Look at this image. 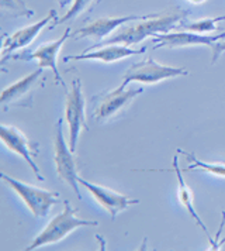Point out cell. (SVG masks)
Here are the masks:
<instances>
[{
  "label": "cell",
  "mask_w": 225,
  "mask_h": 251,
  "mask_svg": "<svg viewBox=\"0 0 225 251\" xmlns=\"http://www.w3.org/2000/svg\"><path fill=\"white\" fill-rule=\"evenodd\" d=\"M189 75V71L186 68H179V67H169L159 64L152 57L144 58L139 62L133 64L127 72L124 74L123 82L117 89H125L130 83L133 82H139L144 85H154L158 82H162L165 79H172L178 76H186Z\"/></svg>",
  "instance_id": "cell-3"
},
{
  "label": "cell",
  "mask_w": 225,
  "mask_h": 251,
  "mask_svg": "<svg viewBox=\"0 0 225 251\" xmlns=\"http://www.w3.org/2000/svg\"><path fill=\"white\" fill-rule=\"evenodd\" d=\"M0 137L7 149L24 158V161L28 164V167L33 170L34 175L37 176L38 181H44V176L40 171V167L34 161L35 155H37V144L34 146L33 143L25 137V134L22 130H19L14 126H0Z\"/></svg>",
  "instance_id": "cell-8"
},
{
  "label": "cell",
  "mask_w": 225,
  "mask_h": 251,
  "mask_svg": "<svg viewBox=\"0 0 225 251\" xmlns=\"http://www.w3.org/2000/svg\"><path fill=\"white\" fill-rule=\"evenodd\" d=\"M173 171H175V174H176V179H178V196H179L180 203L187 209L189 215L196 220V223L199 225V227L202 228V231L205 233V236L208 237V240H211V237H210V233H208V230H207V227H205L204 222L200 219L199 213H197V210H196V207H194L193 191H191L190 186L186 183L184 178H183V174H181V171H180L179 158H178V157H173Z\"/></svg>",
  "instance_id": "cell-16"
},
{
  "label": "cell",
  "mask_w": 225,
  "mask_h": 251,
  "mask_svg": "<svg viewBox=\"0 0 225 251\" xmlns=\"http://www.w3.org/2000/svg\"><path fill=\"white\" fill-rule=\"evenodd\" d=\"M54 19H56V10H49V13L40 22L31 24V25H27L24 28H20L11 35H4L3 46H1V57L4 58L7 54H11L13 51H17V50H22V48L30 46L38 37V34L44 30L45 25L51 23Z\"/></svg>",
  "instance_id": "cell-13"
},
{
  "label": "cell",
  "mask_w": 225,
  "mask_h": 251,
  "mask_svg": "<svg viewBox=\"0 0 225 251\" xmlns=\"http://www.w3.org/2000/svg\"><path fill=\"white\" fill-rule=\"evenodd\" d=\"M44 74V68L35 69L20 80L4 88L0 96V104L3 110H9L10 107H31L33 106V92L37 82Z\"/></svg>",
  "instance_id": "cell-7"
},
{
  "label": "cell",
  "mask_w": 225,
  "mask_h": 251,
  "mask_svg": "<svg viewBox=\"0 0 225 251\" xmlns=\"http://www.w3.org/2000/svg\"><path fill=\"white\" fill-rule=\"evenodd\" d=\"M54 149H55V170L59 179L68 186L73 189L75 195L79 199H82V194L79 191V175L76 161L73 158V151L70 150L69 144H67L64 131H62V119L58 120L56 123V136L54 140Z\"/></svg>",
  "instance_id": "cell-6"
},
{
  "label": "cell",
  "mask_w": 225,
  "mask_h": 251,
  "mask_svg": "<svg viewBox=\"0 0 225 251\" xmlns=\"http://www.w3.org/2000/svg\"><path fill=\"white\" fill-rule=\"evenodd\" d=\"M56 1H58V4H59V9H65L69 4L73 3V0H56Z\"/></svg>",
  "instance_id": "cell-22"
},
{
  "label": "cell",
  "mask_w": 225,
  "mask_h": 251,
  "mask_svg": "<svg viewBox=\"0 0 225 251\" xmlns=\"http://www.w3.org/2000/svg\"><path fill=\"white\" fill-rule=\"evenodd\" d=\"M218 37H220V40H223V38H225V31L223 33V34H218Z\"/></svg>",
  "instance_id": "cell-24"
},
{
  "label": "cell",
  "mask_w": 225,
  "mask_h": 251,
  "mask_svg": "<svg viewBox=\"0 0 225 251\" xmlns=\"http://www.w3.org/2000/svg\"><path fill=\"white\" fill-rule=\"evenodd\" d=\"M211 50H213V64H214V62H217V59H218L220 55H221V54L225 51V41L224 43H220V41L214 43L213 47H211Z\"/></svg>",
  "instance_id": "cell-21"
},
{
  "label": "cell",
  "mask_w": 225,
  "mask_h": 251,
  "mask_svg": "<svg viewBox=\"0 0 225 251\" xmlns=\"http://www.w3.org/2000/svg\"><path fill=\"white\" fill-rule=\"evenodd\" d=\"M79 183L83 188H86L90 192V195L110 213L112 220H115L117 215L120 212L125 210V209H128L130 206L139 203L138 199H131V198H128V196H125L123 194H118V192L109 189L106 186L89 182V181H86V179H83L80 176H79Z\"/></svg>",
  "instance_id": "cell-9"
},
{
  "label": "cell",
  "mask_w": 225,
  "mask_h": 251,
  "mask_svg": "<svg viewBox=\"0 0 225 251\" xmlns=\"http://www.w3.org/2000/svg\"><path fill=\"white\" fill-rule=\"evenodd\" d=\"M1 179L20 196V199L25 203V206L30 209V212L35 217L48 216L52 206L55 205L58 198H59V194H56V192H51V191H46L43 188H37L33 185L24 183L4 172H1Z\"/></svg>",
  "instance_id": "cell-4"
},
{
  "label": "cell",
  "mask_w": 225,
  "mask_h": 251,
  "mask_svg": "<svg viewBox=\"0 0 225 251\" xmlns=\"http://www.w3.org/2000/svg\"><path fill=\"white\" fill-rule=\"evenodd\" d=\"M93 1H96V0H73V3L70 4L69 10H68L58 22H55V24L67 23L69 20L76 19V17H79V16L82 14V13L89 10L90 7H91V4H93Z\"/></svg>",
  "instance_id": "cell-19"
},
{
  "label": "cell",
  "mask_w": 225,
  "mask_h": 251,
  "mask_svg": "<svg viewBox=\"0 0 225 251\" xmlns=\"http://www.w3.org/2000/svg\"><path fill=\"white\" fill-rule=\"evenodd\" d=\"M1 10L10 13L13 17H16V16L31 17L34 16V10L28 9L22 0H1Z\"/></svg>",
  "instance_id": "cell-20"
},
{
  "label": "cell",
  "mask_w": 225,
  "mask_h": 251,
  "mask_svg": "<svg viewBox=\"0 0 225 251\" xmlns=\"http://www.w3.org/2000/svg\"><path fill=\"white\" fill-rule=\"evenodd\" d=\"M158 14V13H157ZM157 14H146V16H121V17H103L99 20H94L88 25L79 28L75 33V38H96V40H103L107 35H110L112 31H115L120 25L131 22H142L145 19L155 17Z\"/></svg>",
  "instance_id": "cell-11"
},
{
  "label": "cell",
  "mask_w": 225,
  "mask_h": 251,
  "mask_svg": "<svg viewBox=\"0 0 225 251\" xmlns=\"http://www.w3.org/2000/svg\"><path fill=\"white\" fill-rule=\"evenodd\" d=\"M85 96L82 91V80L76 78L72 80L70 91L67 93L65 100V119L69 128V147L75 152L78 149L79 136L82 128H89L85 114Z\"/></svg>",
  "instance_id": "cell-5"
},
{
  "label": "cell",
  "mask_w": 225,
  "mask_h": 251,
  "mask_svg": "<svg viewBox=\"0 0 225 251\" xmlns=\"http://www.w3.org/2000/svg\"><path fill=\"white\" fill-rule=\"evenodd\" d=\"M99 223L96 220H85L76 217V210L72 207L69 201L64 202V210L56 215L45 228L34 239V241L25 250H35L44 246L55 244L69 236L73 230L83 226H97Z\"/></svg>",
  "instance_id": "cell-2"
},
{
  "label": "cell",
  "mask_w": 225,
  "mask_h": 251,
  "mask_svg": "<svg viewBox=\"0 0 225 251\" xmlns=\"http://www.w3.org/2000/svg\"><path fill=\"white\" fill-rule=\"evenodd\" d=\"M144 93V88H130V89H114L109 95H106L100 102V106L96 110V120L101 122L106 119H110L112 116L121 112L124 107H127L134 100L136 96Z\"/></svg>",
  "instance_id": "cell-15"
},
{
  "label": "cell",
  "mask_w": 225,
  "mask_h": 251,
  "mask_svg": "<svg viewBox=\"0 0 225 251\" xmlns=\"http://www.w3.org/2000/svg\"><path fill=\"white\" fill-rule=\"evenodd\" d=\"M146 51L145 47H142L141 50H134L127 46H121V44H112V46H106L94 51H86L80 55H69L64 61H99V62H104V64H112V62H117L123 58L134 57V55H141Z\"/></svg>",
  "instance_id": "cell-14"
},
{
  "label": "cell",
  "mask_w": 225,
  "mask_h": 251,
  "mask_svg": "<svg viewBox=\"0 0 225 251\" xmlns=\"http://www.w3.org/2000/svg\"><path fill=\"white\" fill-rule=\"evenodd\" d=\"M223 20H225V16L215 17V19H202V20H196L191 23H180L178 28L191 31V33H199V34H208V33H214L218 28L217 23Z\"/></svg>",
  "instance_id": "cell-18"
},
{
  "label": "cell",
  "mask_w": 225,
  "mask_h": 251,
  "mask_svg": "<svg viewBox=\"0 0 225 251\" xmlns=\"http://www.w3.org/2000/svg\"><path fill=\"white\" fill-rule=\"evenodd\" d=\"M180 154H183L184 157H187L189 160V165H187V170L189 171H194V170H200L202 172H207V174H211L215 176H221L225 178V164L223 162H204V161L199 160L194 154L187 152V151H183V150H178Z\"/></svg>",
  "instance_id": "cell-17"
},
{
  "label": "cell",
  "mask_w": 225,
  "mask_h": 251,
  "mask_svg": "<svg viewBox=\"0 0 225 251\" xmlns=\"http://www.w3.org/2000/svg\"><path fill=\"white\" fill-rule=\"evenodd\" d=\"M190 3H194V4H200V3H204L205 0H189Z\"/></svg>",
  "instance_id": "cell-23"
},
{
  "label": "cell",
  "mask_w": 225,
  "mask_h": 251,
  "mask_svg": "<svg viewBox=\"0 0 225 251\" xmlns=\"http://www.w3.org/2000/svg\"><path fill=\"white\" fill-rule=\"evenodd\" d=\"M70 27H68L67 30L64 31V34L61 35L59 38H56L51 43H46V44H43L40 48H37L35 51L27 54V55H11L10 59H25V61H38V67L40 68H49L54 75H55V80L61 85H65V82L62 79L61 74H59V69H58V65H56V58H58V54L61 51L62 46L65 44L68 38L70 37Z\"/></svg>",
  "instance_id": "cell-10"
},
{
  "label": "cell",
  "mask_w": 225,
  "mask_h": 251,
  "mask_svg": "<svg viewBox=\"0 0 225 251\" xmlns=\"http://www.w3.org/2000/svg\"><path fill=\"white\" fill-rule=\"evenodd\" d=\"M154 38V50L158 48H181V47H196V46H205L213 47L214 43L220 41V37L217 35H207L199 34V33H191L186 30H180V33H163V34H157Z\"/></svg>",
  "instance_id": "cell-12"
},
{
  "label": "cell",
  "mask_w": 225,
  "mask_h": 251,
  "mask_svg": "<svg viewBox=\"0 0 225 251\" xmlns=\"http://www.w3.org/2000/svg\"><path fill=\"white\" fill-rule=\"evenodd\" d=\"M186 13L180 10H169L157 14L155 17L145 19L141 23L125 27L115 35H112L107 40H103L97 46H112V44H121V46L131 47L141 43L146 37H155L157 34L169 33L175 28H178V23L181 22L183 16Z\"/></svg>",
  "instance_id": "cell-1"
}]
</instances>
